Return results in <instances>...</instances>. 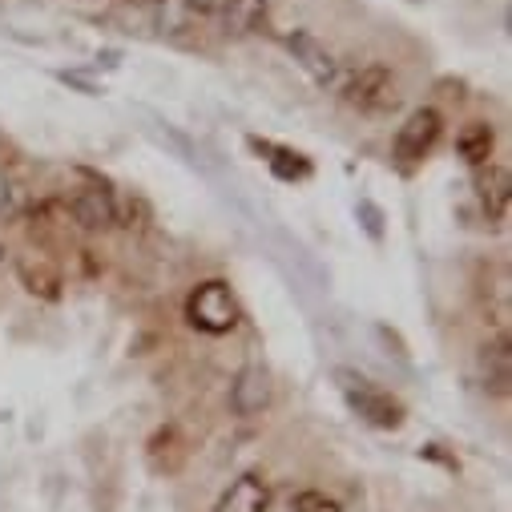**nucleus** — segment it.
<instances>
[{"mask_svg": "<svg viewBox=\"0 0 512 512\" xmlns=\"http://www.w3.org/2000/svg\"><path fill=\"white\" fill-rule=\"evenodd\" d=\"M186 319H190V327H198V331H206V335H226V331L238 327L242 311H238L234 291H230L222 279H206V283H198V287L190 291V299H186Z\"/></svg>", "mask_w": 512, "mask_h": 512, "instance_id": "obj_1", "label": "nucleus"}, {"mask_svg": "<svg viewBox=\"0 0 512 512\" xmlns=\"http://www.w3.org/2000/svg\"><path fill=\"white\" fill-rule=\"evenodd\" d=\"M335 379H339V392H343V400L351 404V412H359L367 424H375V428H400V424H404V408H400L388 392H383V388H375L367 375L339 367Z\"/></svg>", "mask_w": 512, "mask_h": 512, "instance_id": "obj_2", "label": "nucleus"}, {"mask_svg": "<svg viewBox=\"0 0 512 512\" xmlns=\"http://www.w3.org/2000/svg\"><path fill=\"white\" fill-rule=\"evenodd\" d=\"M343 101L355 105L359 113H383L388 105H396V77H392V69L388 65H363L359 73L347 77Z\"/></svg>", "mask_w": 512, "mask_h": 512, "instance_id": "obj_3", "label": "nucleus"}, {"mask_svg": "<svg viewBox=\"0 0 512 512\" xmlns=\"http://www.w3.org/2000/svg\"><path fill=\"white\" fill-rule=\"evenodd\" d=\"M283 45H287L291 61H295L315 85H335V77H339V61H335V53H331L319 37L295 29V33H283Z\"/></svg>", "mask_w": 512, "mask_h": 512, "instance_id": "obj_4", "label": "nucleus"}, {"mask_svg": "<svg viewBox=\"0 0 512 512\" xmlns=\"http://www.w3.org/2000/svg\"><path fill=\"white\" fill-rule=\"evenodd\" d=\"M271 408V375L263 367H242L230 383V412L250 420Z\"/></svg>", "mask_w": 512, "mask_h": 512, "instance_id": "obj_5", "label": "nucleus"}, {"mask_svg": "<svg viewBox=\"0 0 512 512\" xmlns=\"http://www.w3.org/2000/svg\"><path fill=\"white\" fill-rule=\"evenodd\" d=\"M440 113L436 109H416L396 134V158L400 162H420L424 154H432L436 138H440Z\"/></svg>", "mask_w": 512, "mask_h": 512, "instance_id": "obj_6", "label": "nucleus"}, {"mask_svg": "<svg viewBox=\"0 0 512 512\" xmlns=\"http://www.w3.org/2000/svg\"><path fill=\"white\" fill-rule=\"evenodd\" d=\"M69 210H73V218L85 226V230H109V226H117V198L105 190V186H81L77 194H73V202H69Z\"/></svg>", "mask_w": 512, "mask_h": 512, "instance_id": "obj_7", "label": "nucleus"}, {"mask_svg": "<svg viewBox=\"0 0 512 512\" xmlns=\"http://www.w3.org/2000/svg\"><path fill=\"white\" fill-rule=\"evenodd\" d=\"M267 508H271V484L254 472H242L238 480H230V488L214 504V512H267Z\"/></svg>", "mask_w": 512, "mask_h": 512, "instance_id": "obj_8", "label": "nucleus"}, {"mask_svg": "<svg viewBox=\"0 0 512 512\" xmlns=\"http://www.w3.org/2000/svg\"><path fill=\"white\" fill-rule=\"evenodd\" d=\"M218 17L226 37H254L271 21V0H226Z\"/></svg>", "mask_w": 512, "mask_h": 512, "instance_id": "obj_9", "label": "nucleus"}, {"mask_svg": "<svg viewBox=\"0 0 512 512\" xmlns=\"http://www.w3.org/2000/svg\"><path fill=\"white\" fill-rule=\"evenodd\" d=\"M480 379H484V392H492V396H508L512 392V347H508V335L480 351Z\"/></svg>", "mask_w": 512, "mask_h": 512, "instance_id": "obj_10", "label": "nucleus"}, {"mask_svg": "<svg viewBox=\"0 0 512 512\" xmlns=\"http://www.w3.org/2000/svg\"><path fill=\"white\" fill-rule=\"evenodd\" d=\"M476 194H480V206H484L488 218H504L508 214V202H512L508 170L488 162V170H480V178H476Z\"/></svg>", "mask_w": 512, "mask_h": 512, "instance_id": "obj_11", "label": "nucleus"}, {"mask_svg": "<svg viewBox=\"0 0 512 512\" xmlns=\"http://www.w3.org/2000/svg\"><path fill=\"white\" fill-rule=\"evenodd\" d=\"M17 275H21V283H25L33 295H41V299H57L61 275L41 259V254H21V259H17Z\"/></svg>", "mask_w": 512, "mask_h": 512, "instance_id": "obj_12", "label": "nucleus"}, {"mask_svg": "<svg viewBox=\"0 0 512 512\" xmlns=\"http://www.w3.org/2000/svg\"><path fill=\"white\" fill-rule=\"evenodd\" d=\"M492 130L484 121H472L468 130L456 138V150H460V158L468 162V166H488V158H492Z\"/></svg>", "mask_w": 512, "mask_h": 512, "instance_id": "obj_13", "label": "nucleus"}, {"mask_svg": "<svg viewBox=\"0 0 512 512\" xmlns=\"http://www.w3.org/2000/svg\"><path fill=\"white\" fill-rule=\"evenodd\" d=\"M21 210H25V190H21L9 174H0V218L13 222Z\"/></svg>", "mask_w": 512, "mask_h": 512, "instance_id": "obj_14", "label": "nucleus"}, {"mask_svg": "<svg viewBox=\"0 0 512 512\" xmlns=\"http://www.w3.org/2000/svg\"><path fill=\"white\" fill-rule=\"evenodd\" d=\"M271 170H275L279 178H307V174H311V166H307L299 154H291V150H279V158H271Z\"/></svg>", "mask_w": 512, "mask_h": 512, "instance_id": "obj_15", "label": "nucleus"}, {"mask_svg": "<svg viewBox=\"0 0 512 512\" xmlns=\"http://www.w3.org/2000/svg\"><path fill=\"white\" fill-rule=\"evenodd\" d=\"M295 512H343V508L331 496H323V492H303L295 500Z\"/></svg>", "mask_w": 512, "mask_h": 512, "instance_id": "obj_16", "label": "nucleus"}, {"mask_svg": "<svg viewBox=\"0 0 512 512\" xmlns=\"http://www.w3.org/2000/svg\"><path fill=\"white\" fill-rule=\"evenodd\" d=\"M226 0H186V9L198 13V17H218Z\"/></svg>", "mask_w": 512, "mask_h": 512, "instance_id": "obj_17", "label": "nucleus"}, {"mask_svg": "<svg viewBox=\"0 0 512 512\" xmlns=\"http://www.w3.org/2000/svg\"><path fill=\"white\" fill-rule=\"evenodd\" d=\"M0 263H5V246H0Z\"/></svg>", "mask_w": 512, "mask_h": 512, "instance_id": "obj_18", "label": "nucleus"}]
</instances>
